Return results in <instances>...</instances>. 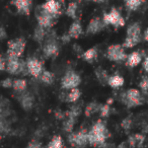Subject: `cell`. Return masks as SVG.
Returning <instances> with one entry per match:
<instances>
[{"mask_svg": "<svg viewBox=\"0 0 148 148\" xmlns=\"http://www.w3.org/2000/svg\"><path fill=\"white\" fill-rule=\"evenodd\" d=\"M1 86L4 88H10L13 86V80L11 78H4L1 81Z\"/></svg>", "mask_w": 148, "mask_h": 148, "instance_id": "d590c367", "label": "cell"}, {"mask_svg": "<svg viewBox=\"0 0 148 148\" xmlns=\"http://www.w3.org/2000/svg\"><path fill=\"white\" fill-rule=\"evenodd\" d=\"M18 101L23 109L29 110L33 108L35 99H34V97L31 93L27 92V91H23V92H21V95L18 97Z\"/></svg>", "mask_w": 148, "mask_h": 148, "instance_id": "2e32d148", "label": "cell"}, {"mask_svg": "<svg viewBox=\"0 0 148 148\" xmlns=\"http://www.w3.org/2000/svg\"><path fill=\"white\" fill-rule=\"evenodd\" d=\"M124 82H125V80H124V78L121 76V75L115 74V75L110 76L109 81H108V84H109L111 87H113V88H119V87L123 86Z\"/></svg>", "mask_w": 148, "mask_h": 148, "instance_id": "7402d4cb", "label": "cell"}, {"mask_svg": "<svg viewBox=\"0 0 148 148\" xmlns=\"http://www.w3.org/2000/svg\"><path fill=\"white\" fill-rule=\"evenodd\" d=\"M48 36V29L41 27V25H38L37 27L34 31V40L38 43H42V42L45 41V39Z\"/></svg>", "mask_w": 148, "mask_h": 148, "instance_id": "44dd1931", "label": "cell"}, {"mask_svg": "<svg viewBox=\"0 0 148 148\" xmlns=\"http://www.w3.org/2000/svg\"><path fill=\"white\" fill-rule=\"evenodd\" d=\"M143 37H144V40H145L146 42H148V27L146 29V31L144 32V36H143Z\"/></svg>", "mask_w": 148, "mask_h": 148, "instance_id": "7bdbcfd3", "label": "cell"}, {"mask_svg": "<svg viewBox=\"0 0 148 148\" xmlns=\"http://www.w3.org/2000/svg\"><path fill=\"white\" fill-rule=\"evenodd\" d=\"M48 40L43 46V54L46 58H52L58 55L60 51V46L55 36H52L48 32Z\"/></svg>", "mask_w": 148, "mask_h": 148, "instance_id": "52a82bcc", "label": "cell"}, {"mask_svg": "<svg viewBox=\"0 0 148 148\" xmlns=\"http://www.w3.org/2000/svg\"><path fill=\"white\" fill-rule=\"evenodd\" d=\"M81 82L80 75L78 73H76L73 70H68L65 73L61 80V86L64 89H72L75 87H78V85Z\"/></svg>", "mask_w": 148, "mask_h": 148, "instance_id": "9c48e42d", "label": "cell"}, {"mask_svg": "<svg viewBox=\"0 0 148 148\" xmlns=\"http://www.w3.org/2000/svg\"><path fill=\"white\" fill-rule=\"evenodd\" d=\"M110 112H111V108H110L109 103H106V105H101V109H99V114L103 118H106L110 115Z\"/></svg>", "mask_w": 148, "mask_h": 148, "instance_id": "836d02e7", "label": "cell"}, {"mask_svg": "<svg viewBox=\"0 0 148 148\" xmlns=\"http://www.w3.org/2000/svg\"><path fill=\"white\" fill-rule=\"evenodd\" d=\"M25 66H27V73L33 75L34 77H40L42 72L44 71V65L43 62L40 61L37 58H29L25 61Z\"/></svg>", "mask_w": 148, "mask_h": 148, "instance_id": "7c38bea8", "label": "cell"}, {"mask_svg": "<svg viewBox=\"0 0 148 148\" xmlns=\"http://www.w3.org/2000/svg\"><path fill=\"white\" fill-rule=\"evenodd\" d=\"M110 137V131L105 122L99 120L88 131V143L95 147H103Z\"/></svg>", "mask_w": 148, "mask_h": 148, "instance_id": "6da1fadb", "label": "cell"}, {"mask_svg": "<svg viewBox=\"0 0 148 148\" xmlns=\"http://www.w3.org/2000/svg\"><path fill=\"white\" fill-rule=\"evenodd\" d=\"M127 54L124 49V46H121L119 44H115V45H111L107 50V57L109 60L113 62H121L125 61L127 59Z\"/></svg>", "mask_w": 148, "mask_h": 148, "instance_id": "30bf717a", "label": "cell"}, {"mask_svg": "<svg viewBox=\"0 0 148 148\" xmlns=\"http://www.w3.org/2000/svg\"><path fill=\"white\" fill-rule=\"evenodd\" d=\"M6 69V60H4L2 57H0V71Z\"/></svg>", "mask_w": 148, "mask_h": 148, "instance_id": "f35d334b", "label": "cell"}, {"mask_svg": "<svg viewBox=\"0 0 148 148\" xmlns=\"http://www.w3.org/2000/svg\"><path fill=\"white\" fill-rule=\"evenodd\" d=\"M105 21H103V18L101 17H93L92 19H90L88 25L86 27V33L89 35H97V34L101 33L106 27Z\"/></svg>", "mask_w": 148, "mask_h": 148, "instance_id": "9a60e30c", "label": "cell"}, {"mask_svg": "<svg viewBox=\"0 0 148 148\" xmlns=\"http://www.w3.org/2000/svg\"><path fill=\"white\" fill-rule=\"evenodd\" d=\"M40 79L42 82L46 83V84H52L54 82V74L48 70H44L40 75Z\"/></svg>", "mask_w": 148, "mask_h": 148, "instance_id": "f1b7e54d", "label": "cell"}, {"mask_svg": "<svg viewBox=\"0 0 148 148\" xmlns=\"http://www.w3.org/2000/svg\"><path fill=\"white\" fill-rule=\"evenodd\" d=\"M68 141L73 147L83 148L88 144V131L85 129L79 130L76 133H71L68 136Z\"/></svg>", "mask_w": 148, "mask_h": 148, "instance_id": "8992f818", "label": "cell"}, {"mask_svg": "<svg viewBox=\"0 0 148 148\" xmlns=\"http://www.w3.org/2000/svg\"><path fill=\"white\" fill-rule=\"evenodd\" d=\"M80 114H81V107L78 105H74L65 113V117H70L77 120V118H78V116Z\"/></svg>", "mask_w": 148, "mask_h": 148, "instance_id": "83f0119b", "label": "cell"}, {"mask_svg": "<svg viewBox=\"0 0 148 148\" xmlns=\"http://www.w3.org/2000/svg\"><path fill=\"white\" fill-rule=\"evenodd\" d=\"M82 58L86 62H93L97 58V48H90L82 53Z\"/></svg>", "mask_w": 148, "mask_h": 148, "instance_id": "d4e9b609", "label": "cell"}, {"mask_svg": "<svg viewBox=\"0 0 148 148\" xmlns=\"http://www.w3.org/2000/svg\"><path fill=\"white\" fill-rule=\"evenodd\" d=\"M141 92L136 88H130L121 95V101L128 108L138 107L142 103Z\"/></svg>", "mask_w": 148, "mask_h": 148, "instance_id": "3957f363", "label": "cell"}, {"mask_svg": "<svg viewBox=\"0 0 148 148\" xmlns=\"http://www.w3.org/2000/svg\"><path fill=\"white\" fill-rule=\"evenodd\" d=\"M139 86L142 91L148 92V76H143L139 83Z\"/></svg>", "mask_w": 148, "mask_h": 148, "instance_id": "e575fe53", "label": "cell"}, {"mask_svg": "<svg viewBox=\"0 0 148 148\" xmlns=\"http://www.w3.org/2000/svg\"><path fill=\"white\" fill-rule=\"evenodd\" d=\"M89 1H93V0H89Z\"/></svg>", "mask_w": 148, "mask_h": 148, "instance_id": "f6af8a7d", "label": "cell"}, {"mask_svg": "<svg viewBox=\"0 0 148 148\" xmlns=\"http://www.w3.org/2000/svg\"><path fill=\"white\" fill-rule=\"evenodd\" d=\"M13 88L14 90H16L17 92H23V91H25L27 87V83L25 79H16V80L13 81Z\"/></svg>", "mask_w": 148, "mask_h": 148, "instance_id": "f546056e", "label": "cell"}, {"mask_svg": "<svg viewBox=\"0 0 148 148\" xmlns=\"http://www.w3.org/2000/svg\"><path fill=\"white\" fill-rule=\"evenodd\" d=\"M108 0H93V2H97V3H105Z\"/></svg>", "mask_w": 148, "mask_h": 148, "instance_id": "ee69618b", "label": "cell"}, {"mask_svg": "<svg viewBox=\"0 0 148 148\" xmlns=\"http://www.w3.org/2000/svg\"><path fill=\"white\" fill-rule=\"evenodd\" d=\"M80 95H81L80 89L75 87V88L70 89L67 93H65V95H64V97L62 99L65 101H68V103H75V101H77L79 99Z\"/></svg>", "mask_w": 148, "mask_h": 148, "instance_id": "ffe728a7", "label": "cell"}, {"mask_svg": "<svg viewBox=\"0 0 148 148\" xmlns=\"http://www.w3.org/2000/svg\"><path fill=\"white\" fill-rule=\"evenodd\" d=\"M10 3L15 7L17 12L21 14L29 15L31 13L33 0H11Z\"/></svg>", "mask_w": 148, "mask_h": 148, "instance_id": "4fadbf2b", "label": "cell"}, {"mask_svg": "<svg viewBox=\"0 0 148 148\" xmlns=\"http://www.w3.org/2000/svg\"><path fill=\"white\" fill-rule=\"evenodd\" d=\"M77 9H78V5H77L76 2H69V4L67 5L66 7V10H65V13L68 17L70 18H73L75 19L76 18V14H77Z\"/></svg>", "mask_w": 148, "mask_h": 148, "instance_id": "cb8c5ba5", "label": "cell"}, {"mask_svg": "<svg viewBox=\"0 0 148 148\" xmlns=\"http://www.w3.org/2000/svg\"><path fill=\"white\" fill-rule=\"evenodd\" d=\"M144 141H145V136L143 134H134V135H131L129 138H128L127 143L129 144L130 147L132 148H136V147H141L143 145Z\"/></svg>", "mask_w": 148, "mask_h": 148, "instance_id": "ac0fdd59", "label": "cell"}, {"mask_svg": "<svg viewBox=\"0 0 148 148\" xmlns=\"http://www.w3.org/2000/svg\"><path fill=\"white\" fill-rule=\"evenodd\" d=\"M27 148H42V146H41V143H40L39 141H37V140H33V141L29 142Z\"/></svg>", "mask_w": 148, "mask_h": 148, "instance_id": "8d00e7d4", "label": "cell"}, {"mask_svg": "<svg viewBox=\"0 0 148 148\" xmlns=\"http://www.w3.org/2000/svg\"><path fill=\"white\" fill-rule=\"evenodd\" d=\"M132 125H133V122H132V119L130 117L125 118L121 123V127L123 128L124 130H126V131H129L132 128Z\"/></svg>", "mask_w": 148, "mask_h": 148, "instance_id": "d6a6232c", "label": "cell"}, {"mask_svg": "<svg viewBox=\"0 0 148 148\" xmlns=\"http://www.w3.org/2000/svg\"><path fill=\"white\" fill-rule=\"evenodd\" d=\"M70 40H71V37H70V36L68 35V33L66 34V35H63V36H62V38H61V41L63 42L64 44H66V43H69V42H70Z\"/></svg>", "mask_w": 148, "mask_h": 148, "instance_id": "ab89813d", "label": "cell"}, {"mask_svg": "<svg viewBox=\"0 0 148 148\" xmlns=\"http://www.w3.org/2000/svg\"><path fill=\"white\" fill-rule=\"evenodd\" d=\"M115 148H127V143H126V142H123V143H121L118 146H116Z\"/></svg>", "mask_w": 148, "mask_h": 148, "instance_id": "b9f144b4", "label": "cell"}, {"mask_svg": "<svg viewBox=\"0 0 148 148\" xmlns=\"http://www.w3.org/2000/svg\"><path fill=\"white\" fill-rule=\"evenodd\" d=\"M95 75H97V80H99L101 83H103V84L108 83V81H109L110 75L107 73V71H106V70L103 69V68H101V67L97 68V69L95 70Z\"/></svg>", "mask_w": 148, "mask_h": 148, "instance_id": "4316f807", "label": "cell"}, {"mask_svg": "<svg viewBox=\"0 0 148 148\" xmlns=\"http://www.w3.org/2000/svg\"><path fill=\"white\" fill-rule=\"evenodd\" d=\"M6 38H7L6 29H5L3 27H0V41H2V40L6 39Z\"/></svg>", "mask_w": 148, "mask_h": 148, "instance_id": "74e56055", "label": "cell"}, {"mask_svg": "<svg viewBox=\"0 0 148 148\" xmlns=\"http://www.w3.org/2000/svg\"><path fill=\"white\" fill-rule=\"evenodd\" d=\"M47 148H63V140L60 136H54Z\"/></svg>", "mask_w": 148, "mask_h": 148, "instance_id": "1f68e13d", "label": "cell"}, {"mask_svg": "<svg viewBox=\"0 0 148 148\" xmlns=\"http://www.w3.org/2000/svg\"><path fill=\"white\" fill-rule=\"evenodd\" d=\"M145 0H124L126 7L130 11H136L142 4H144Z\"/></svg>", "mask_w": 148, "mask_h": 148, "instance_id": "603a6c76", "label": "cell"}, {"mask_svg": "<svg viewBox=\"0 0 148 148\" xmlns=\"http://www.w3.org/2000/svg\"><path fill=\"white\" fill-rule=\"evenodd\" d=\"M103 21L107 25H113L115 27H121L125 25V18L115 7H113L109 12L103 13Z\"/></svg>", "mask_w": 148, "mask_h": 148, "instance_id": "5b68a950", "label": "cell"}, {"mask_svg": "<svg viewBox=\"0 0 148 148\" xmlns=\"http://www.w3.org/2000/svg\"><path fill=\"white\" fill-rule=\"evenodd\" d=\"M6 70L8 73L12 74V75H18V74H21V73H23L25 70H27L25 62L21 61V60L19 59V57H17V56L7 55Z\"/></svg>", "mask_w": 148, "mask_h": 148, "instance_id": "277c9868", "label": "cell"}, {"mask_svg": "<svg viewBox=\"0 0 148 148\" xmlns=\"http://www.w3.org/2000/svg\"><path fill=\"white\" fill-rule=\"evenodd\" d=\"M141 41V27L138 23H133L128 27L124 48H133Z\"/></svg>", "mask_w": 148, "mask_h": 148, "instance_id": "7a4b0ae2", "label": "cell"}, {"mask_svg": "<svg viewBox=\"0 0 148 148\" xmlns=\"http://www.w3.org/2000/svg\"><path fill=\"white\" fill-rule=\"evenodd\" d=\"M142 60V56L139 52L135 51L132 52L131 54L127 56V59H126V64L129 67H136L137 65H139L140 62Z\"/></svg>", "mask_w": 148, "mask_h": 148, "instance_id": "d6986e66", "label": "cell"}, {"mask_svg": "<svg viewBox=\"0 0 148 148\" xmlns=\"http://www.w3.org/2000/svg\"><path fill=\"white\" fill-rule=\"evenodd\" d=\"M41 7L55 17H58L61 14V4L58 0H46Z\"/></svg>", "mask_w": 148, "mask_h": 148, "instance_id": "5bb4252c", "label": "cell"}, {"mask_svg": "<svg viewBox=\"0 0 148 148\" xmlns=\"http://www.w3.org/2000/svg\"><path fill=\"white\" fill-rule=\"evenodd\" d=\"M143 68L146 72H148V56L145 58V60H144V62H143Z\"/></svg>", "mask_w": 148, "mask_h": 148, "instance_id": "60d3db41", "label": "cell"}, {"mask_svg": "<svg viewBox=\"0 0 148 148\" xmlns=\"http://www.w3.org/2000/svg\"><path fill=\"white\" fill-rule=\"evenodd\" d=\"M75 122H76V119H73V118L70 117H65V121L63 123V130L67 132V133H71L74 128V125H75Z\"/></svg>", "mask_w": 148, "mask_h": 148, "instance_id": "4dcf8cb0", "label": "cell"}, {"mask_svg": "<svg viewBox=\"0 0 148 148\" xmlns=\"http://www.w3.org/2000/svg\"><path fill=\"white\" fill-rule=\"evenodd\" d=\"M27 46V41L25 38H16L8 42L7 46V55L21 57L23 54Z\"/></svg>", "mask_w": 148, "mask_h": 148, "instance_id": "8fae6325", "label": "cell"}, {"mask_svg": "<svg viewBox=\"0 0 148 148\" xmlns=\"http://www.w3.org/2000/svg\"><path fill=\"white\" fill-rule=\"evenodd\" d=\"M83 33L82 25H81L79 21H74L73 23L70 25L69 29H68V35L71 37V39H78Z\"/></svg>", "mask_w": 148, "mask_h": 148, "instance_id": "e0dca14e", "label": "cell"}, {"mask_svg": "<svg viewBox=\"0 0 148 148\" xmlns=\"http://www.w3.org/2000/svg\"><path fill=\"white\" fill-rule=\"evenodd\" d=\"M101 106L99 103H95V101H91L85 108V116L86 117H90L93 114H95L97 112H99V109H101Z\"/></svg>", "mask_w": 148, "mask_h": 148, "instance_id": "484cf974", "label": "cell"}, {"mask_svg": "<svg viewBox=\"0 0 148 148\" xmlns=\"http://www.w3.org/2000/svg\"><path fill=\"white\" fill-rule=\"evenodd\" d=\"M36 18L38 21V25H41V27L49 29L56 23L57 17L44 10L41 6H38L37 10H36Z\"/></svg>", "mask_w": 148, "mask_h": 148, "instance_id": "ba28073f", "label": "cell"}]
</instances>
